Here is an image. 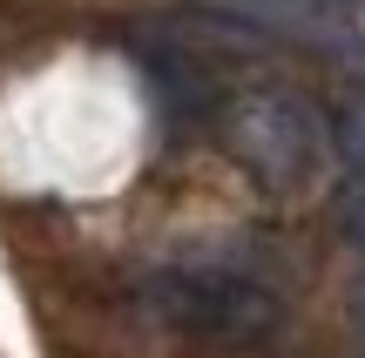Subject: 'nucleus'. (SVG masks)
<instances>
[{"label": "nucleus", "mask_w": 365, "mask_h": 358, "mask_svg": "<svg viewBox=\"0 0 365 358\" xmlns=\"http://www.w3.org/2000/svg\"><path fill=\"white\" fill-rule=\"evenodd\" d=\"M223 135H230L237 162L257 176L264 196L298 203L325 183L331 169V129L304 95L291 88H237L223 102Z\"/></svg>", "instance_id": "obj_2"}, {"label": "nucleus", "mask_w": 365, "mask_h": 358, "mask_svg": "<svg viewBox=\"0 0 365 358\" xmlns=\"http://www.w3.org/2000/svg\"><path fill=\"white\" fill-rule=\"evenodd\" d=\"M143 305L156 311L170 332L203 338V345H271L284 325V298L244 264V257H203L182 251L143 270Z\"/></svg>", "instance_id": "obj_1"}, {"label": "nucleus", "mask_w": 365, "mask_h": 358, "mask_svg": "<svg viewBox=\"0 0 365 358\" xmlns=\"http://www.w3.org/2000/svg\"><path fill=\"white\" fill-rule=\"evenodd\" d=\"M359 325H365V291H359Z\"/></svg>", "instance_id": "obj_5"}, {"label": "nucleus", "mask_w": 365, "mask_h": 358, "mask_svg": "<svg viewBox=\"0 0 365 358\" xmlns=\"http://www.w3.org/2000/svg\"><path fill=\"white\" fill-rule=\"evenodd\" d=\"M339 142H345V156L365 169V102H352L345 108V122H339Z\"/></svg>", "instance_id": "obj_3"}, {"label": "nucleus", "mask_w": 365, "mask_h": 358, "mask_svg": "<svg viewBox=\"0 0 365 358\" xmlns=\"http://www.w3.org/2000/svg\"><path fill=\"white\" fill-rule=\"evenodd\" d=\"M352 237L365 243V203H352Z\"/></svg>", "instance_id": "obj_4"}]
</instances>
